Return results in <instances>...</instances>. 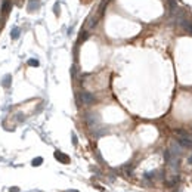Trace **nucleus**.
<instances>
[{"label": "nucleus", "mask_w": 192, "mask_h": 192, "mask_svg": "<svg viewBox=\"0 0 192 192\" xmlns=\"http://www.w3.org/2000/svg\"><path fill=\"white\" fill-rule=\"evenodd\" d=\"M188 163H189V164H192V155H191V157L188 158Z\"/></svg>", "instance_id": "14"}, {"label": "nucleus", "mask_w": 192, "mask_h": 192, "mask_svg": "<svg viewBox=\"0 0 192 192\" xmlns=\"http://www.w3.org/2000/svg\"><path fill=\"white\" fill-rule=\"evenodd\" d=\"M11 11V2L9 0H5L3 5H2V13H8Z\"/></svg>", "instance_id": "7"}, {"label": "nucleus", "mask_w": 192, "mask_h": 192, "mask_svg": "<svg viewBox=\"0 0 192 192\" xmlns=\"http://www.w3.org/2000/svg\"><path fill=\"white\" fill-rule=\"evenodd\" d=\"M40 8V0H30L28 2V12H34Z\"/></svg>", "instance_id": "5"}, {"label": "nucleus", "mask_w": 192, "mask_h": 192, "mask_svg": "<svg viewBox=\"0 0 192 192\" xmlns=\"http://www.w3.org/2000/svg\"><path fill=\"white\" fill-rule=\"evenodd\" d=\"M41 163H43V158H41V157H36V158H34V160L31 161V164H33L34 167H37V165H40Z\"/></svg>", "instance_id": "9"}, {"label": "nucleus", "mask_w": 192, "mask_h": 192, "mask_svg": "<svg viewBox=\"0 0 192 192\" xmlns=\"http://www.w3.org/2000/svg\"><path fill=\"white\" fill-rule=\"evenodd\" d=\"M11 84H12V76L8 74V76L3 77V80H2V86L8 89V87H11Z\"/></svg>", "instance_id": "6"}, {"label": "nucleus", "mask_w": 192, "mask_h": 192, "mask_svg": "<svg viewBox=\"0 0 192 192\" xmlns=\"http://www.w3.org/2000/svg\"><path fill=\"white\" fill-rule=\"evenodd\" d=\"M78 102L83 105H93L96 102V98H95V95H92L89 92H80L78 93Z\"/></svg>", "instance_id": "1"}, {"label": "nucleus", "mask_w": 192, "mask_h": 192, "mask_svg": "<svg viewBox=\"0 0 192 192\" xmlns=\"http://www.w3.org/2000/svg\"><path fill=\"white\" fill-rule=\"evenodd\" d=\"M55 158H56L59 163H65V164L69 163V157L65 155V154H62L61 151H55Z\"/></svg>", "instance_id": "4"}, {"label": "nucleus", "mask_w": 192, "mask_h": 192, "mask_svg": "<svg viewBox=\"0 0 192 192\" xmlns=\"http://www.w3.org/2000/svg\"><path fill=\"white\" fill-rule=\"evenodd\" d=\"M28 65H31V67H39V61H37V59H28Z\"/></svg>", "instance_id": "10"}, {"label": "nucleus", "mask_w": 192, "mask_h": 192, "mask_svg": "<svg viewBox=\"0 0 192 192\" xmlns=\"http://www.w3.org/2000/svg\"><path fill=\"white\" fill-rule=\"evenodd\" d=\"M9 191H11V192H18V191H19V189H18V188H15V186H13V188H11V189H9Z\"/></svg>", "instance_id": "12"}, {"label": "nucleus", "mask_w": 192, "mask_h": 192, "mask_svg": "<svg viewBox=\"0 0 192 192\" xmlns=\"http://www.w3.org/2000/svg\"><path fill=\"white\" fill-rule=\"evenodd\" d=\"M65 192H78V191H74V189H68V191H65Z\"/></svg>", "instance_id": "15"}, {"label": "nucleus", "mask_w": 192, "mask_h": 192, "mask_svg": "<svg viewBox=\"0 0 192 192\" xmlns=\"http://www.w3.org/2000/svg\"><path fill=\"white\" fill-rule=\"evenodd\" d=\"M182 148H183V146L180 145L179 142H173L169 151H170L172 155H174V157H180V154H182Z\"/></svg>", "instance_id": "2"}, {"label": "nucleus", "mask_w": 192, "mask_h": 192, "mask_svg": "<svg viewBox=\"0 0 192 192\" xmlns=\"http://www.w3.org/2000/svg\"><path fill=\"white\" fill-rule=\"evenodd\" d=\"M73 143H74V145L77 143V137H76V135H73Z\"/></svg>", "instance_id": "13"}, {"label": "nucleus", "mask_w": 192, "mask_h": 192, "mask_svg": "<svg viewBox=\"0 0 192 192\" xmlns=\"http://www.w3.org/2000/svg\"><path fill=\"white\" fill-rule=\"evenodd\" d=\"M179 143L183 148H191L192 149V139L188 137V136H180L179 137Z\"/></svg>", "instance_id": "3"}, {"label": "nucleus", "mask_w": 192, "mask_h": 192, "mask_svg": "<svg viewBox=\"0 0 192 192\" xmlns=\"http://www.w3.org/2000/svg\"><path fill=\"white\" fill-rule=\"evenodd\" d=\"M19 33H21V31H19V28H18V27H13V28H12V33H11V37H12V40L18 39V37H19Z\"/></svg>", "instance_id": "8"}, {"label": "nucleus", "mask_w": 192, "mask_h": 192, "mask_svg": "<svg viewBox=\"0 0 192 192\" xmlns=\"http://www.w3.org/2000/svg\"><path fill=\"white\" fill-rule=\"evenodd\" d=\"M55 13H56V15L59 13V5H58V3L55 5Z\"/></svg>", "instance_id": "11"}]
</instances>
